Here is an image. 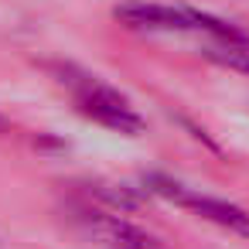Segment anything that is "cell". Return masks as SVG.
Wrapping results in <instances>:
<instances>
[{
	"instance_id": "obj_1",
	"label": "cell",
	"mask_w": 249,
	"mask_h": 249,
	"mask_svg": "<svg viewBox=\"0 0 249 249\" xmlns=\"http://www.w3.org/2000/svg\"><path fill=\"white\" fill-rule=\"evenodd\" d=\"M48 69L58 79V86L69 89V96H72V103H75V109L82 116L96 120L106 130L126 133V137H140L143 133V116L137 113V106L116 86H109L96 72H89L82 65H72V62H52Z\"/></svg>"
},
{
	"instance_id": "obj_2",
	"label": "cell",
	"mask_w": 249,
	"mask_h": 249,
	"mask_svg": "<svg viewBox=\"0 0 249 249\" xmlns=\"http://www.w3.org/2000/svg\"><path fill=\"white\" fill-rule=\"evenodd\" d=\"M113 18L133 31H201V35H215L218 41H249L246 31L205 14V11H195V7H184V4H147V0H126V4H116L113 7Z\"/></svg>"
},
{
	"instance_id": "obj_3",
	"label": "cell",
	"mask_w": 249,
	"mask_h": 249,
	"mask_svg": "<svg viewBox=\"0 0 249 249\" xmlns=\"http://www.w3.org/2000/svg\"><path fill=\"white\" fill-rule=\"evenodd\" d=\"M143 184L157 198H167V201H174V205H181V208H188V212H195V215H201V218H208V222H215V225H222L229 232L249 235V212L232 205V201H225V198H215V195H205L198 188H188V184H181V181H174L167 174H147Z\"/></svg>"
},
{
	"instance_id": "obj_4",
	"label": "cell",
	"mask_w": 249,
	"mask_h": 249,
	"mask_svg": "<svg viewBox=\"0 0 249 249\" xmlns=\"http://www.w3.org/2000/svg\"><path fill=\"white\" fill-rule=\"evenodd\" d=\"M82 222L109 246V249H164L154 235H147L143 229H137L133 222H126L116 212H82Z\"/></svg>"
},
{
	"instance_id": "obj_5",
	"label": "cell",
	"mask_w": 249,
	"mask_h": 249,
	"mask_svg": "<svg viewBox=\"0 0 249 249\" xmlns=\"http://www.w3.org/2000/svg\"><path fill=\"white\" fill-rule=\"evenodd\" d=\"M205 55L232 72L249 75V41H215V45H205Z\"/></svg>"
},
{
	"instance_id": "obj_6",
	"label": "cell",
	"mask_w": 249,
	"mask_h": 249,
	"mask_svg": "<svg viewBox=\"0 0 249 249\" xmlns=\"http://www.w3.org/2000/svg\"><path fill=\"white\" fill-rule=\"evenodd\" d=\"M0 126H4V120H0Z\"/></svg>"
}]
</instances>
